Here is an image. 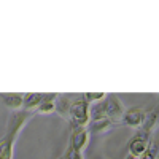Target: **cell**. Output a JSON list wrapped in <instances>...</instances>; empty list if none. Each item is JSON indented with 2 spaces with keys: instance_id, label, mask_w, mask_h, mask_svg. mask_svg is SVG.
<instances>
[{
  "instance_id": "obj_1",
  "label": "cell",
  "mask_w": 159,
  "mask_h": 159,
  "mask_svg": "<svg viewBox=\"0 0 159 159\" xmlns=\"http://www.w3.org/2000/svg\"><path fill=\"white\" fill-rule=\"evenodd\" d=\"M67 121L72 126V129L88 127V124L91 121L89 119V103L84 99H76L72 102Z\"/></svg>"
},
{
  "instance_id": "obj_2",
  "label": "cell",
  "mask_w": 159,
  "mask_h": 159,
  "mask_svg": "<svg viewBox=\"0 0 159 159\" xmlns=\"http://www.w3.org/2000/svg\"><path fill=\"white\" fill-rule=\"evenodd\" d=\"M32 116H34V111H27V110H22V108L13 111L10 119H8V124H7V135H10L11 139L16 140L19 132L32 119Z\"/></svg>"
},
{
  "instance_id": "obj_3",
  "label": "cell",
  "mask_w": 159,
  "mask_h": 159,
  "mask_svg": "<svg viewBox=\"0 0 159 159\" xmlns=\"http://www.w3.org/2000/svg\"><path fill=\"white\" fill-rule=\"evenodd\" d=\"M150 140H151V135L145 134V132H139L137 135H134L129 142V153H130L129 156L139 159L145 151H147Z\"/></svg>"
},
{
  "instance_id": "obj_4",
  "label": "cell",
  "mask_w": 159,
  "mask_h": 159,
  "mask_svg": "<svg viewBox=\"0 0 159 159\" xmlns=\"http://www.w3.org/2000/svg\"><path fill=\"white\" fill-rule=\"evenodd\" d=\"M121 121H115V119L110 118H103V119H97V121H89L88 124V132L89 135H102V134H107L108 130H111L113 127H116Z\"/></svg>"
},
{
  "instance_id": "obj_5",
  "label": "cell",
  "mask_w": 159,
  "mask_h": 159,
  "mask_svg": "<svg viewBox=\"0 0 159 159\" xmlns=\"http://www.w3.org/2000/svg\"><path fill=\"white\" fill-rule=\"evenodd\" d=\"M105 102H107V115L110 119H115V121H119L121 116L124 115V105L121 102L116 94H108L105 97Z\"/></svg>"
},
{
  "instance_id": "obj_6",
  "label": "cell",
  "mask_w": 159,
  "mask_h": 159,
  "mask_svg": "<svg viewBox=\"0 0 159 159\" xmlns=\"http://www.w3.org/2000/svg\"><path fill=\"white\" fill-rule=\"evenodd\" d=\"M145 113L147 111H145L142 107H132L127 111H124L121 123L124 126H129V127H140L143 118H145Z\"/></svg>"
},
{
  "instance_id": "obj_7",
  "label": "cell",
  "mask_w": 159,
  "mask_h": 159,
  "mask_svg": "<svg viewBox=\"0 0 159 159\" xmlns=\"http://www.w3.org/2000/svg\"><path fill=\"white\" fill-rule=\"evenodd\" d=\"M88 142H89V132H88L86 127L73 129V132H72V142H70V148L72 150L81 153L86 148Z\"/></svg>"
},
{
  "instance_id": "obj_8",
  "label": "cell",
  "mask_w": 159,
  "mask_h": 159,
  "mask_svg": "<svg viewBox=\"0 0 159 159\" xmlns=\"http://www.w3.org/2000/svg\"><path fill=\"white\" fill-rule=\"evenodd\" d=\"M3 105L13 111L21 110L22 108V102H24V94H18V92H7V94H0Z\"/></svg>"
},
{
  "instance_id": "obj_9",
  "label": "cell",
  "mask_w": 159,
  "mask_h": 159,
  "mask_svg": "<svg viewBox=\"0 0 159 159\" xmlns=\"http://www.w3.org/2000/svg\"><path fill=\"white\" fill-rule=\"evenodd\" d=\"M56 100H57V94L54 92H48V94H43V99L40 102L37 111L42 115H49L56 111Z\"/></svg>"
},
{
  "instance_id": "obj_10",
  "label": "cell",
  "mask_w": 159,
  "mask_h": 159,
  "mask_svg": "<svg viewBox=\"0 0 159 159\" xmlns=\"http://www.w3.org/2000/svg\"><path fill=\"white\" fill-rule=\"evenodd\" d=\"M140 127H142V132H145V134H148V135L153 134L157 127V108H153L145 113V118H143Z\"/></svg>"
},
{
  "instance_id": "obj_11",
  "label": "cell",
  "mask_w": 159,
  "mask_h": 159,
  "mask_svg": "<svg viewBox=\"0 0 159 159\" xmlns=\"http://www.w3.org/2000/svg\"><path fill=\"white\" fill-rule=\"evenodd\" d=\"M16 140L5 134L0 139V159H13V150H15Z\"/></svg>"
},
{
  "instance_id": "obj_12",
  "label": "cell",
  "mask_w": 159,
  "mask_h": 159,
  "mask_svg": "<svg viewBox=\"0 0 159 159\" xmlns=\"http://www.w3.org/2000/svg\"><path fill=\"white\" fill-rule=\"evenodd\" d=\"M42 99H43V94H40V92H27V94H24V102H22L24 110L27 111L37 110Z\"/></svg>"
},
{
  "instance_id": "obj_13",
  "label": "cell",
  "mask_w": 159,
  "mask_h": 159,
  "mask_svg": "<svg viewBox=\"0 0 159 159\" xmlns=\"http://www.w3.org/2000/svg\"><path fill=\"white\" fill-rule=\"evenodd\" d=\"M70 97L67 94L64 96H57V100H56V111L57 115H61L64 119H69V110H70Z\"/></svg>"
},
{
  "instance_id": "obj_14",
  "label": "cell",
  "mask_w": 159,
  "mask_h": 159,
  "mask_svg": "<svg viewBox=\"0 0 159 159\" xmlns=\"http://www.w3.org/2000/svg\"><path fill=\"white\" fill-rule=\"evenodd\" d=\"M105 92H86V94L83 96V99L91 105V103H97V102H100V100H103L105 99Z\"/></svg>"
},
{
  "instance_id": "obj_15",
  "label": "cell",
  "mask_w": 159,
  "mask_h": 159,
  "mask_svg": "<svg viewBox=\"0 0 159 159\" xmlns=\"http://www.w3.org/2000/svg\"><path fill=\"white\" fill-rule=\"evenodd\" d=\"M140 159H157V148H156V143L153 140H150L147 151L140 156Z\"/></svg>"
},
{
  "instance_id": "obj_16",
  "label": "cell",
  "mask_w": 159,
  "mask_h": 159,
  "mask_svg": "<svg viewBox=\"0 0 159 159\" xmlns=\"http://www.w3.org/2000/svg\"><path fill=\"white\" fill-rule=\"evenodd\" d=\"M64 156H65V159H83V154H81V153H80V151H75V150H72L70 147H69L67 153H65Z\"/></svg>"
},
{
  "instance_id": "obj_17",
  "label": "cell",
  "mask_w": 159,
  "mask_h": 159,
  "mask_svg": "<svg viewBox=\"0 0 159 159\" xmlns=\"http://www.w3.org/2000/svg\"><path fill=\"white\" fill-rule=\"evenodd\" d=\"M126 159H137V157H132V156H127Z\"/></svg>"
}]
</instances>
